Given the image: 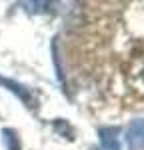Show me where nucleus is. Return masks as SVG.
<instances>
[{"mask_svg": "<svg viewBox=\"0 0 144 150\" xmlns=\"http://www.w3.org/2000/svg\"><path fill=\"white\" fill-rule=\"evenodd\" d=\"M54 128L58 130L60 134H66V132H68V138H72V134H74L72 126L66 122V120H56V122H54Z\"/></svg>", "mask_w": 144, "mask_h": 150, "instance_id": "obj_6", "label": "nucleus"}, {"mask_svg": "<svg viewBox=\"0 0 144 150\" xmlns=\"http://www.w3.org/2000/svg\"><path fill=\"white\" fill-rule=\"evenodd\" d=\"M2 142H4V148L6 150H22L18 132L12 130V128H4L2 130Z\"/></svg>", "mask_w": 144, "mask_h": 150, "instance_id": "obj_4", "label": "nucleus"}, {"mask_svg": "<svg viewBox=\"0 0 144 150\" xmlns=\"http://www.w3.org/2000/svg\"><path fill=\"white\" fill-rule=\"evenodd\" d=\"M118 134H120L118 126H102L100 128L98 136H100V142H102V150H120Z\"/></svg>", "mask_w": 144, "mask_h": 150, "instance_id": "obj_3", "label": "nucleus"}, {"mask_svg": "<svg viewBox=\"0 0 144 150\" xmlns=\"http://www.w3.org/2000/svg\"><path fill=\"white\" fill-rule=\"evenodd\" d=\"M0 84H2L6 90H10L14 96H18L20 102H22L26 108H36V106H38V96L34 94L32 88H28V86H24L20 82L12 80L8 76H2V74H0Z\"/></svg>", "mask_w": 144, "mask_h": 150, "instance_id": "obj_1", "label": "nucleus"}, {"mask_svg": "<svg viewBox=\"0 0 144 150\" xmlns=\"http://www.w3.org/2000/svg\"><path fill=\"white\" fill-rule=\"evenodd\" d=\"M20 6H24V10L28 14H40V12H46V6L50 4L48 2H20Z\"/></svg>", "mask_w": 144, "mask_h": 150, "instance_id": "obj_5", "label": "nucleus"}, {"mask_svg": "<svg viewBox=\"0 0 144 150\" xmlns=\"http://www.w3.org/2000/svg\"><path fill=\"white\" fill-rule=\"evenodd\" d=\"M126 142L130 150H144V118L132 120L126 130Z\"/></svg>", "mask_w": 144, "mask_h": 150, "instance_id": "obj_2", "label": "nucleus"}]
</instances>
